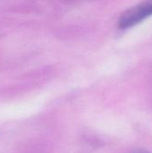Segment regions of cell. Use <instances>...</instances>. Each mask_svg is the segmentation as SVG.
<instances>
[{
	"instance_id": "obj_1",
	"label": "cell",
	"mask_w": 152,
	"mask_h": 153,
	"mask_svg": "<svg viewBox=\"0 0 152 153\" xmlns=\"http://www.w3.org/2000/svg\"><path fill=\"white\" fill-rule=\"evenodd\" d=\"M152 15V0H146L125 11L118 21L120 29H128L137 25Z\"/></svg>"
},
{
	"instance_id": "obj_2",
	"label": "cell",
	"mask_w": 152,
	"mask_h": 153,
	"mask_svg": "<svg viewBox=\"0 0 152 153\" xmlns=\"http://www.w3.org/2000/svg\"><path fill=\"white\" fill-rule=\"evenodd\" d=\"M134 153H148L147 152H144V151H137V152H135Z\"/></svg>"
}]
</instances>
